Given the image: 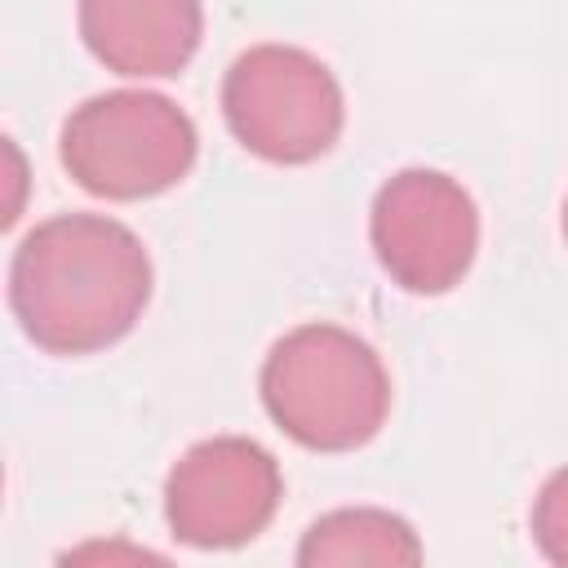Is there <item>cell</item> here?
<instances>
[{"label":"cell","instance_id":"6da1fadb","mask_svg":"<svg viewBox=\"0 0 568 568\" xmlns=\"http://www.w3.org/2000/svg\"><path fill=\"white\" fill-rule=\"evenodd\" d=\"M142 240L102 213H58L9 262V311L49 355H93L133 333L151 302Z\"/></svg>","mask_w":568,"mask_h":568},{"label":"cell","instance_id":"7a4b0ae2","mask_svg":"<svg viewBox=\"0 0 568 568\" xmlns=\"http://www.w3.org/2000/svg\"><path fill=\"white\" fill-rule=\"evenodd\" d=\"M262 404L271 422L311 453L364 448L390 413L382 355L342 324H302L262 359Z\"/></svg>","mask_w":568,"mask_h":568},{"label":"cell","instance_id":"3957f363","mask_svg":"<svg viewBox=\"0 0 568 568\" xmlns=\"http://www.w3.org/2000/svg\"><path fill=\"white\" fill-rule=\"evenodd\" d=\"M58 155L89 195L151 200L191 173L200 133L173 98L151 89H111L62 120Z\"/></svg>","mask_w":568,"mask_h":568},{"label":"cell","instance_id":"277c9868","mask_svg":"<svg viewBox=\"0 0 568 568\" xmlns=\"http://www.w3.org/2000/svg\"><path fill=\"white\" fill-rule=\"evenodd\" d=\"M222 115L244 151L266 164H311L346 124L337 75L297 44H253L222 75Z\"/></svg>","mask_w":568,"mask_h":568},{"label":"cell","instance_id":"5b68a950","mask_svg":"<svg viewBox=\"0 0 568 568\" xmlns=\"http://www.w3.org/2000/svg\"><path fill=\"white\" fill-rule=\"evenodd\" d=\"M377 266L417 297H439L466 280L479 248V209L470 191L439 169H399L368 209Z\"/></svg>","mask_w":568,"mask_h":568},{"label":"cell","instance_id":"8992f818","mask_svg":"<svg viewBox=\"0 0 568 568\" xmlns=\"http://www.w3.org/2000/svg\"><path fill=\"white\" fill-rule=\"evenodd\" d=\"M280 497V462L257 439L213 435L173 462L164 479V519L191 550H235L275 519Z\"/></svg>","mask_w":568,"mask_h":568},{"label":"cell","instance_id":"52a82bcc","mask_svg":"<svg viewBox=\"0 0 568 568\" xmlns=\"http://www.w3.org/2000/svg\"><path fill=\"white\" fill-rule=\"evenodd\" d=\"M80 40L129 80L178 75L204 36L200 0H80Z\"/></svg>","mask_w":568,"mask_h":568},{"label":"cell","instance_id":"ba28073f","mask_svg":"<svg viewBox=\"0 0 568 568\" xmlns=\"http://www.w3.org/2000/svg\"><path fill=\"white\" fill-rule=\"evenodd\" d=\"M297 564H422V541L408 519L377 506H346L320 515L297 546Z\"/></svg>","mask_w":568,"mask_h":568},{"label":"cell","instance_id":"9c48e42d","mask_svg":"<svg viewBox=\"0 0 568 568\" xmlns=\"http://www.w3.org/2000/svg\"><path fill=\"white\" fill-rule=\"evenodd\" d=\"M532 541L541 559L568 568V466L555 470L532 501Z\"/></svg>","mask_w":568,"mask_h":568},{"label":"cell","instance_id":"30bf717a","mask_svg":"<svg viewBox=\"0 0 568 568\" xmlns=\"http://www.w3.org/2000/svg\"><path fill=\"white\" fill-rule=\"evenodd\" d=\"M564 240H568V200H564Z\"/></svg>","mask_w":568,"mask_h":568}]
</instances>
